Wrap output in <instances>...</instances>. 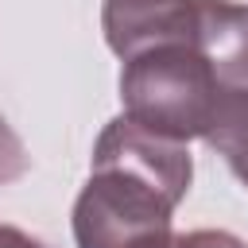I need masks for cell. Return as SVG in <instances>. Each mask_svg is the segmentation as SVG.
Listing matches in <instances>:
<instances>
[{
    "label": "cell",
    "instance_id": "6da1fadb",
    "mask_svg": "<svg viewBox=\"0 0 248 248\" xmlns=\"http://www.w3.org/2000/svg\"><path fill=\"white\" fill-rule=\"evenodd\" d=\"M194 178L182 140L116 116L93 143L89 178L74 202L78 248H143L170 232L174 209Z\"/></svg>",
    "mask_w": 248,
    "mask_h": 248
},
{
    "label": "cell",
    "instance_id": "7a4b0ae2",
    "mask_svg": "<svg viewBox=\"0 0 248 248\" xmlns=\"http://www.w3.org/2000/svg\"><path fill=\"white\" fill-rule=\"evenodd\" d=\"M229 85L217 78L209 58L190 43H159L132 58L120 70V105L136 124L170 136V140H205L217 101Z\"/></svg>",
    "mask_w": 248,
    "mask_h": 248
},
{
    "label": "cell",
    "instance_id": "3957f363",
    "mask_svg": "<svg viewBox=\"0 0 248 248\" xmlns=\"http://www.w3.org/2000/svg\"><path fill=\"white\" fill-rule=\"evenodd\" d=\"M186 43L209 58V66L229 89L248 85V8L244 4L194 0Z\"/></svg>",
    "mask_w": 248,
    "mask_h": 248
},
{
    "label": "cell",
    "instance_id": "277c9868",
    "mask_svg": "<svg viewBox=\"0 0 248 248\" xmlns=\"http://www.w3.org/2000/svg\"><path fill=\"white\" fill-rule=\"evenodd\" d=\"M205 143L232 167V174L248 190V85H232L221 93Z\"/></svg>",
    "mask_w": 248,
    "mask_h": 248
},
{
    "label": "cell",
    "instance_id": "5b68a950",
    "mask_svg": "<svg viewBox=\"0 0 248 248\" xmlns=\"http://www.w3.org/2000/svg\"><path fill=\"white\" fill-rule=\"evenodd\" d=\"M143 248H248L240 236L225 232V229H194V232H163L155 240H147Z\"/></svg>",
    "mask_w": 248,
    "mask_h": 248
},
{
    "label": "cell",
    "instance_id": "8992f818",
    "mask_svg": "<svg viewBox=\"0 0 248 248\" xmlns=\"http://www.w3.org/2000/svg\"><path fill=\"white\" fill-rule=\"evenodd\" d=\"M27 167H31V155H27L23 140H19V136L12 132V124L0 116V186L19 182V178L27 174Z\"/></svg>",
    "mask_w": 248,
    "mask_h": 248
},
{
    "label": "cell",
    "instance_id": "52a82bcc",
    "mask_svg": "<svg viewBox=\"0 0 248 248\" xmlns=\"http://www.w3.org/2000/svg\"><path fill=\"white\" fill-rule=\"evenodd\" d=\"M0 248H46V244L35 240L31 232L16 229V225H0Z\"/></svg>",
    "mask_w": 248,
    "mask_h": 248
}]
</instances>
